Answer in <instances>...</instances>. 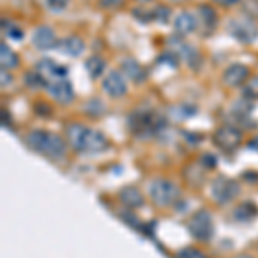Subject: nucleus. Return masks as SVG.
<instances>
[{
  "mask_svg": "<svg viewBox=\"0 0 258 258\" xmlns=\"http://www.w3.org/2000/svg\"><path fill=\"white\" fill-rule=\"evenodd\" d=\"M238 193H239L238 184L227 177H219L217 181L214 182V186H212V197H214L215 202L220 203V205L232 202Z\"/></svg>",
  "mask_w": 258,
  "mask_h": 258,
  "instance_id": "8",
  "label": "nucleus"
},
{
  "mask_svg": "<svg viewBox=\"0 0 258 258\" xmlns=\"http://www.w3.org/2000/svg\"><path fill=\"white\" fill-rule=\"evenodd\" d=\"M243 97L246 100H258V76H253L243 85Z\"/></svg>",
  "mask_w": 258,
  "mask_h": 258,
  "instance_id": "22",
  "label": "nucleus"
},
{
  "mask_svg": "<svg viewBox=\"0 0 258 258\" xmlns=\"http://www.w3.org/2000/svg\"><path fill=\"white\" fill-rule=\"evenodd\" d=\"M7 83H11V76L7 73V69H2V86H6Z\"/></svg>",
  "mask_w": 258,
  "mask_h": 258,
  "instance_id": "29",
  "label": "nucleus"
},
{
  "mask_svg": "<svg viewBox=\"0 0 258 258\" xmlns=\"http://www.w3.org/2000/svg\"><path fill=\"white\" fill-rule=\"evenodd\" d=\"M85 68L88 71V74L93 80H97L103 74V71H105V60L102 59V57H90L88 60L85 62Z\"/></svg>",
  "mask_w": 258,
  "mask_h": 258,
  "instance_id": "20",
  "label": "nucleus"
},
{
  "mask_svg": "<svg viewBox=\"0 0 258 258\" xmlns=\"http://www.w3.org/2000/svg\"><path fill=\"white\" fill-rule=\"evenodd\" d=\"M249 148H253V150H256V152H258V136L249 141Z\"/></svg>",
  "mask_w": 258,
  "mask_h": 258,
  "instance_id": "31",
  "label": "nucleus"
},
{
  "mask_svg": "<svg viewBox=\"0 0 258 258\" xmlns=\"http://www.w3.org/2000/svg\"><path fill=\"white\" fill-rule=\"evenodd\" d=\"M140 2H150V0H140Z\"/></svg>",
  "mask_w": 258,
  "mask_h": 258,
  "instance_id": "33",
  "label": "nucleus"
},
{
  "mask_svg": "<svg viewBox=\"0 0 258 258\" xmlns=\"http://www.w3.org/2000/svg\"><path fill=\"white\" fill-rule=\"evenodd\" d=\"M177 258H209V256L203 255V253L200 251V249H195V248H186V249H181V251H179Z\"/></svg>",
  "mask_w": 258,
  "mask_h": 258,
  "instance_id": "26",
  "label": "nucleus"
},
{
  "mask_svg": "<svg viewBox=\"0 0 258 258\" xmlns=\"http://www.w3.org/2000/svg\"><path fill=\"white\" fill-rule=\"evenodd\" d=\"M2 30L6 31V35L12 40H23V36H24L23 30L16 26V24L9 23L7 19H2Z\"/></svg>",
  "mask_w": 258,
  "mask_h": 258,
  "instance_id": "23",
  "label": "nucleus"
},
{
  "mask_svg": "<svg viewBox=\"0 0 258 258\" xmlns=\"http://www.w3.org/2000/svg\"><path fill=\"white\" fill-rule=\"evenodd\" d=\"M68 138L74 150L86 153H97L107 148V140L102 133L90 129L83 124H71L68 127Z\"/></svg>",
  "mask_w": 258,
  "mask_h": 258,
  "instance_id": "1",
  "label": "nucleus"
},
{
  "mask_svg": "<svg viewBox=\"0 0 258 258\" xmlns=\"http://www.w3.org/2000/svg\"><path fill=\"white\" fill-rule=\"evenodd\" d=\"M236 258H251L249 255H239V256H236Z\"/></svg>",
  "mask_w": 258,
  "mask_h": 258,
  "instance_id": "32",
  "label": "nucleus"
},
{
  "mask_svg": "<svg viewBox=\"0 0 258 258\" xmlns=\"http://www.w3.org/2000/svg\"><path fill=\"white\" fill-rule=\"evenodd\" d=\"M120 202L131 209H136V207L143 205V197L136 188H124L120 191Z\"/></svg>",
  "mask_w": 258,
  "mask_h": 258,
  "instance_id": "18",
  "label": "nucleus"
},
{
  "mask_svg": "<svg viewBox=\"0 0 258 258\" xmlns=\"http://www.w3.org/2000/svg\"><path fill=\"white\" fill-rule=\"evenodd\" d=\"M189 232L200 241H209L214 234V222H212V217L209 212L200 210L193 217L189 219L188 222Z\"/></svg>",
  "mask_w": 258,
  "mask_h": 258,
  "instance_id": "5",
  "label": "nucleus"
},
{
  "mask_svg": "<svg viewBox=\"0 0 258 258\" xmlns=\"http://www.w3.org/2000/svg\"><path fill=\"white\" fill-rule=\"evenodd\" d=\"M172 43L177 45V47H174V48H176L177 52L181 53L182 59L188 60V64L191 66V68H197V66L200 64V55H198L197 50L191 47V45H186V43H182V41H177V40H172Z\"/></svg>",
  "mask_w": 258,
  "mask_h": 258,
  "instance_id": "17",
  "label": "nucleus"
},
{
  "mask_svg": "<svg viewBox=\"0 0 258 258\" xmlns=\"http://www.w3.org/2000/svg\"><path fill=\"white\" fill-rule=\"evenodd\" d=\"M26 83H28V86L30 88H40V86H45V83L43 80H41V76L38 73H28L26 74Z\"/></svg>",
  "mask_w": 258,
  "mask_h": 258,
  "instance_id": "25",
  "label": "nucleus"
},
{
  "mask_svg": "<svg viewBox=\"0 0 258 258\" xmlns=\"http://www.w3.org/2000/svg\"><path fill=\"white\" fill-rule=\"evenodd\" d=\"M169 14H170L169 9H167V7H164V6H159L157 9L152 11V18L155 21H160V23H164V24L169 21Z\"/></svg>",
  "mask_w": 258,
  "mask_h": 258,
  "instance_id": "24",
  "label": "nucleus"
},
{
  "mask_svg": "<svg viewBox=\"0 0 258 258\" xmlns=\"http://www.w3.org/2000/svg\"><path fill=\"white\" fill-rule=\"evenodd\" d=\"M249 80V69L243 64H232L224 71L222 83L231 88H238Z\"/></svg>",
  "mask_w": 258,
  "mask_h": 258,
  "instance_id": "11",
  "label": "nucleus"
},
{
  "mask_svg": "<svg viewBox=\"0 0 258 258\" xmlns=\"http://www.w3.org/2000/svg\"><path fill=\"white\" fill-rule=\"evenodd\" d=\"M59 50L69 57H80L85 52V41L80 36H69V38H64L59 43Z\"/></svg>",
  "mask_w": 258,
  "mask_h": 258,
  "instance_id": "16",
  "label": "nucleus"
},
{
  "mask_svg": "<svg viewBox=\"0 0 258 258\" xmlns=\"http://www.w3.org/2000/svg\"><path fill=\"white\" fill-rule=\"evenodd\" d=\"M68 4H69V0H47L48 9H50V11H53V12L64 11L66 7H68Z\"/></svg>",
  "mask_w": 258,
  "mask_h": 258,
  "instance_id": "27",
  "label": "nucleus"
},
{
  "mask_svg": "<svg viewBox=\"0 0 258 258\" xmlns=\"http://www.w3.org/2000/svg\"><path fill=\"white\" fill-rule=\"evenodd\" d=\"M103 90L112 98H120L127 93V85L124 81L122 74L117 71H110L105 78H103Z\"/></svg>",
  "mask_w": 258,
  "mask_h": 258,
  "instance_id": "10",
  "label": "nucleus"
},
{
  "mask_svg": "<svg viewBox=\"0 0 258 258\" xmlns=\"http://www.w3.org/2000/svg\"><path fill=\"white\" fill-rule=\"evenodd\" d=\"M214 141L219 148L224 150V152H234L241 143V131L231 126L219 127L214 135Z\"/></svg>",
  "mask_w": 258,
  "mask_h": 258,
  "instance_id": "9",
  "label": "nucleus"
},
{
  "mask_svg": "<svg viewBox=\"0 0 258 258\" xmlns=\"http://www.w3.org/2000/svg\"><path fill=\"white\" fill-rule=\"evenodd\" d=\"M33 45L38 50H50L57 47V38L52 28L48 26H38L33 33Z\"/></svg>",
  "mask_w": 258,
  "mask_h": 258,
  "instance_id": "12",
  "label": "nucleus"
},
{
  "mask_svg": "<svg viewBox=\"0 0 258 258\" xmlns=\"http://www.w3.org/2000/svg\"><path fill=\"white\" fill-rule=\"evenodd\" d=\"M47 90L50 91V95L60 103H69V102H73V98H74L73 85H71L68 80H60V81L53 83V85L47 86Z\"/></svg>",
  "mask_w": 258,
  "mask_h": 258,
  "instance_id": "13",
  "label": "nucleus"
},
{
  "mask_svg": "<svg viewBox=\"0 0 258 258\" xmlns=\"http://www.w3.org/2000/svg\"><path fill=\"white\" fill-rule=\"evenodd\" d=\"M36 73L41 76L45 86H50L60 80H68V68L57 64L53 59H41L36 66Z\"/></svg>",
  "mask_w": 258,
  "mask_h": 258,
  "instance_id": "6",
  "label": "nucleus"
},
{
  "mask_svg": "<svg viewBox=\"0 0 258 258\" xmlns=\"http://www.w3.org/2000/svg\"><path fill=\"white\" fill-rule=\"evenodd\" d=\"M229 31L236 40L243 41V43H251L258 38V28L253 21L248 19H234L229 24Z\"/></svg>",
  "mask_w": 258,
  "mask_h": 258,
  "instance_id": "7",
  "label": "nucleus"
},
{
  "mask_svg": "<svg viewBox=\"0 0 258 258\" xmlns=\"http://www.w3.org/2000/svg\"><path fill=\"white\" fill-rule=\"evenodd\" d=\"M0 60H2V69H12L19 66V57L7 47V43H0Z\"/></svg>",
  "mask_w": 258,
  "mask_h": 258,
  "instance_id": "19",
  "label": "nucleus"
},
{
  "mask_svg": "<svg viewBox=\"0 0 258 258\" xmlns=\"http://www.w3.org/2000/svg\"><path fill=\"white\" fill-rule=\"evenodd\" d=\"M117 4H122V0H102V7H115Z\"/></svg>",
  "mask_w": 258,
  "mask_h": 258,
  "instance_id": "28",
  "label": "nucleus"
},
{
  "mask_svg": "<svg viewBox=\"0 0 258 258\" xmlns=\"http://www.w3.org/2000/svg\"><path fill=\"white\" fill-rule=\"evenodd\" d=\"M200 19H202V23L207 26V30H214L215 24H217V12L212 9L210 6H202L200 7Z\"/></svg>",
  "mask_w": 258,
  "mask_h": 258,
  "instance_id": "21",
  "label": "nucleus"
},
{
  "mask_svg": "<svg viewBox=\"0 0 258 258\" xmlns=\"http://www.w3.org/2000/svg\"><path fill=\"white\" fill-rule=\"evenodd\" d=\"M150 195H152L153 202L160 207H169L179 198V189L174 182L167 181V179H159L152 184L150 188Z\"/></svg>",
  "mask_w": 258,
  "mask_h": 258,
  "instance_id": "4",
  "label": "nucleus"
},
{
  "mask_svg": "<svg viewBox=\"0 0 258 258\" xmlns=\"http://www.w3.org/2000/svg\"><path fill=\"white\" fill-rule=\"evenodd\" d=\"M197 24H198V21L191 12H181V14H177V18L174 19V30H176L177 35L186 36L197 30Z\"/></svg>",
  "mask_w": 258,
  "mask_h": 258,
  "instance_id": "14",
  "label": "nucleus"
},
{
  "mask_svg": "<svg viewBox=\"0 0 258 258\" xmlns=\"http://www.w3.org/2000/svg\"><path fill=\"white\" fill-rule=\"evenodd\" d=\"M127 126L133 135L145 138V136H153L162 131L165 127V119L150 109H140L129 114Z\"/></svg>",
  "mask_w": 258,
  "mask_h": 258,
  "instance_id": "3",
  "label": "nucleus"
},
{
  "mask_svg": "<svg viewBox=\"0 0 258 258\" xmlns=\"http://www.w3.org/2000/svg\"><path fill=\"white\" fill-rule=\"evenodd\" d=\"M26 143L30 148L48 157V159H60L66 153V143L62 141L60 136L48 131H41V129L28 133Z\"/></svg>",
  "mask_w": 258,
  "mask_h": 258,
  "instance_id": "2",
  "label": "nucleus"
},
{
  "mask_svg": "<svg viewBox=\"0 0 258 258\" xmlns=\"http://www.w3.org/2000/svg\"><path fill=\"white\" fill-rule=\"evenodd\" d=\"M122 71L133 83H143L145 80H147V71H145L143 66L135 59H124L122 60Z\"/></svg>",
  "mask_w": 258,
  "mask_h": 258,
  "instance_id": "15",
  "label": "nucleus"
},
{
  "mask_svg": "<svg viewBox=\"0 0 258 258\" xmlns=\"http://www.w3.org/2000/svg\"><path fill=\"white\" fill-rule=\"evenodd\" d=\"M214 2L220 4V6H232V4L239 2V0H214Z\"/></svg>",
  "mask_w": 258,
  "mask_h": 258,
  "instance_id": "30",
  "label": "nucleus"
}]
</instances>
